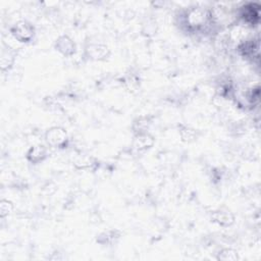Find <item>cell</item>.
I'll use <instances>...</instances> for the list:
<instances>
[{
	"mask_svg": "<svg viewBox=\"0 0 261 261\" xmlns=\"http://www.w3.org/2000/svg\"><path fill=\"white\" fill-rule=\"evenodd\" d=\"M210 20V14L201 8H193L188 11L187 13V26L189 27L191 30H201L204 28Z\"/></svg>",
	"mask_w": 261,
	"mask_h": 261,
	"instance_id": "obj_1",
	"label": "cell"
},
{
	"mask_svg": "<svg viewBox=\"0 0 261 261\" xmlns=\"http://www.w3.org/2000/svg\"><path fill=\"white\" fill-rule=\"evenodd\" d=\"M10 33L13 38L19 42L28 43L34 38L35 29L31 23L27 21H20L11 27Z\"/></svg>",
	"mask_w": 261,
	"mask_h": 261,
	"instance_id": "obj_2",
	"label": "cell"
},
{
	"mask_svg": "<svg viewBox=\"0 0 261 261\" xmlns=\"http://www.w3.org/2000/svg\"><path fill=\"white\" fill-rule=\"evenodd\" d=\"M45 139L52 147H64L67 142L66 130L62 127H53L46 132Z\"/></svg>",
	"mask_w": 261,
	"mask_h": 261,
	"instance_id": "obj_3",
	"label": "cell"
},
{
	"mask_svg": "<svg viewBox=\"0 0 261 261\" xmlns=\"http://www.w3.org/2000/svg\"><path fill=\"white\" fill-rule=\"evenodd\" d=\"M55 48L65 56H71L76 52V44L68 36L64 35L56 40Z\"/></svg>",
	"mask_w": 261,
	"mask_h": 261,
	"instance_id": "obj_4",
	"label": "cell"
},
{
	"mask_svg": "<svg viewBox=\"0 0 261 261\" xmlns=\"http://www.w3.org/2000/svg\"><path fill=\"white\" fill-rule=\"evenodd\" d=\"M47 157V148L43 145H35L27 152V159L31 163L37 164L42 163Z\"/></svg>",
	"mask_w": 261,
	"mask_h": 261,
	"instance_id": "obj_5",
	"label": "cell"
},
{
	"mask_svg": "<svg viewBox=\"0 0 261 261\" xmlns=\"http://www.w3.org/2000/svg\"><path fill=\"white\" fill-rule=\"evenodd\" d=\"M259 6L256 4H246L244 7H242L241 17L246 23L255 24L259 21Z\"/></svg>",
	"mask_w": 261,
	"mask_h": 261,
	"instance_id": "obj_6",
	"label": "cell"
},
{
	"mask_svg": "<svg viewBox=\"0 0 261 261\" xmlns=\"http://www.w3.org/2000/svg\"><path fill=\"white\" fill-rule=\"evenodd\" d=\"M86 51L88 56H90V59L95 61L105 60L109 54L108 48L102 44H91L87 47Z\"/></svg>",
	"mask_w": 261,
	"mask_h": 261,
	"instance_id": "obj_7",
	"label": "cell"
},
{
	"mask_svg": "<svg viewBox=\"0 0 261 261\" xmlns=\"http://www.w3.org/2000/svg\"><path fill=\"white\" fill-rule=\"evenodd\" d=\"M212 220L214 223L219 224L222 227H228L234 224L235 217L229 211L226 210H217L212 213Z\"/></svg>",
	"mask_w": 261,
	"mask_h": 261,
	"instance_id": "obj_8",
	"label": "cell"
},
{
	"mask_svg": "<svg viewBox=\"0 0 261 261\" xmlns=\"http://www.w3.org/2000/svg\"><path fill=\"white\" fill-rule=\"evenodd\" d=\"M153 137L148 133H139L135 139L134 146L138 150H146L153 145Z\"/></svg>",
	"mask_w": 261,
	"mask_h": 261,
	"instance_id": "obj_9",
	"label": "cell"
},
{
	"mask_svg": "<svg viewBox=\"0 0 261 261\" xmlns=\"http://www.w3.org/2000/svg\"><path fill=\"white\" fill-rule=\"evenodd\" d=\"M217 259L219 260H224V261H235L239 259V255L238 252L233 250V249H224L222 250L219 255H217Z\"/></svg>",
	"mask_w": 261,
	"mask_h": 261,
	"instance_id": "obj_10",
	"label": "cell"
},
{
	"mask_svg": "<svg viewBox=\"0 0 261 261\" xmlns=\"http://www.w3.org/2000/svg\"><path fill=\"white\" fill-rule=\"evenodd\" d=\"M13 210V204L8 201V200H1V203H0V216L5 217L9 215Z\"/></svg>",
	"mask_w": 261,
	"mask_h": 261,
	"instance_id": "obj_11",
	"label": "cell"
},
{
	"mask_svg": "<svg viewBox=\"0 0 261 261\" xmlns=\"http://www.w3.org/2000/svg\"><path fill=\"white\" fill-rule=\"evenodd\" d=\"M13 56L7 52H3L2 53V56H1V68L2 70H5V69H8L9 67H11V65H13Z\"/></svg>",
	"mask_w": 261,
	"mask_h": 261,
	"instance_id": "obj_12",
	"label": "cell"
}]
</instances>
